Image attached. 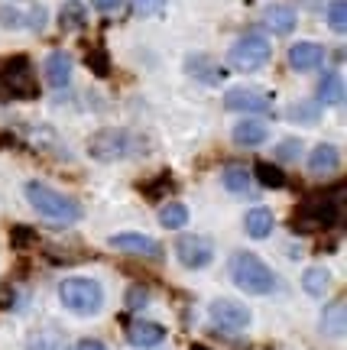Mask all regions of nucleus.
I'll use <instances>...</instances> for the list:
<instances>
[{"label":"nucleus","instance_id":"b1692460","mask_svg":"<svg viewBox=\"0 0 347 350\" xmlns=\"http://www.w3.org/2000/svg\"><path fill=\"white\" fill-rule=\"evenodd\" d=\"M302 286H305L309 295H324V288L331 286V273L322 269V266H311L309 273L302 275Z\"/></svg>","mask_w":347,"mask_h":350},{"label":"nucleus","instance_id":"4468645a","mask_svg":"<svg viewBox=\"0 0 347 350\" xmlns=\"http://www.w3.org/2000/svg\"><path fill=\"white\" fill-rule=\"evenodd\" d=\"M42 72H46V81L52 88H65L72 78V59L65 52H49L46 62H42Z\"/></svg>","mask_w":347,"mask_h":350},{"label":"nucleus","instance_id":"72a5a7b5","mask_svg":"<svg viewBox=\"0 0 347 350\" xmlns=\"http://www.w3.org/2000/svg\"><path fill=\"white\" fill-rule=\"evenodd\" d=\"M10 243L23 250V247H29V243H36V234H33L29 227H13V230H10Z\"/></svg>","mask_w":347,"mask_h":350},{"label":"nucleus","instance_id":"c756f323","mask_svg":"<svg viewBox=\"0 0 347 350\" xmlns=\"http://www.w3.org/2000/svg\"><path fill=\"white\" fill-rule=\"evenodd\" d=\"M85 62H88V68H91V72H94L98 78H107V75H111V62H107V52H104V49H88Z\"/></svg>","mask_w":347,"mask_h":350},{"label":"nucleus","instance_id":"7ed1b4c3","mask_svg":"<svg viewBox=\"0 0 347 350\" xmlns=\"http://www.w3.org/2000/svg\"><path fill=\"white\" fill-rule=\"evenodd\" d=\"M231 279L247 295H270L276 286L273 269L253 253H234L231 256Z\"/></svg>","mask_w":347,"mask_h":350},{"label":"nucleus","instance_id":"9d476101","mask_svg":"<svg viewBox=\"0 0 347 350\" xmlns=\"http://www.w3.org/2000/svg\"><path fill=\"white\" fill-rule=\"evenodd\" d=\"M175 256H179V262L185 266V269H205L211 260H214V247H211L205 237H179V243H175Z\"/></svg>","mask_w":347,"mask_h":350},{"label":"nucleus","instance_id":"39448f33","mask_svg":"<svg viewBox=\"0 0 347 350\" xmlns=\"http://www.w3.org/2000/svg\"><path fill=\"white\" fill-rule=\"evenodd\" d=\"M59 299L68 312L75 314H98L101 305H104V292L94 279H81V275H72L59 286Z\"/></svg>","mask_w":347,"mask_h":350},{"label":"nucleus","instance_id":"4c0bfd02","mask_svg":"<svg viewBox=\"0 0 347 350\" xmlns=\"http://www.w3.org/2000/svg\"><path fill=\"white\" fill-rule=\"evenodd\" d=\"M0 20H3V23L10 26V29H13V26H20V23H23V16H20L16 10H10V7H7V10H0Z\"/></svg>","mask_w":347,"mask_h":350},{"label":"nucleus","instance_id":"f8f14e48","mask_svg":"<svg viewBox=\"0 0 347 350\" xmlns=\"http://www.w3.org/2000/svg\"><path fill=\"white\" fill-rule=\"evenodd\" d=\"M127 340L133 347H159L166 340V327L156 321H127Z\"/></svg>","mask_w":347,"mask_h":350},{"label":"nucleus","instance_id":"5701e85b","mask_svg":"<svg viewBox=\"0 0 347 350\" xmlns=\"http://www.w3.org/2000/svg\"><path fill=\"white\" fill-rule=\"evenodd\" d=\"M29 350H68V344H65V338L55 327H46V331L29 338Z\"/></svg>","mask_w":347,"mask_h":350},{"label":"nucleus","instance_id":"4be33fe9","mask_svg":"<svg viewBox=\"0 0 347 350\" xmlns=\"http://www.w3.org/2000/svg\"><path fill=\"white\" fill-rule=\"evenodd\" d=\"M221 182L227 191H234V195H247L250 191V172L247 165H227L221 175Z\"/></svg>","mask_w":347,"mask_h":350},{"label":"nucleus","instance_id":"473e14b6","mask_svg":"<svg viewBox=\"0 0 347 350\" xmlns=\"http://www.w3.org/2000/svg\"><path fill=\"white\" fill-rule=\"evenodd\" d=\"M298 152H302V139H285V143L276 146V159L292 163V159H298Z\"/></svg>","mask_w":347,"mask_h":350},{"label":"nucleus","instance_id":"f257e3e1","mask_svg":"<svg viewBox=\"0 0 347 350\" xmlns=\"http://www.w3.org/2000/svg\"><path fill=\"white\" fill-rule=\"evenodd\" d=\"M341 217H344V188L337 185L331 191H322V195H311V198L302 201L296 217H292V230L318 234V230L335 227Z\"/></svg>","mask_w":347,"mask_h":350},{"label":"nucleus","instance_id":"ea45409f","mask_svg":"<svg viewBox=\"0 0 347 350\" xmlns=\"http://www.w3.org/2000/svg\"><path fill=\"white\" fill-rule=\"evenodd\" d=\"M192 350H211V347H205V344H192Z\"/></svg>","mask_w":347,"mask_h":350},{"label":"nucleus","instance_id":"aec40b11","mask_svg":"<svg viewBox=\"0 0 347 350\" xmlns=\"http://www.w3.org/2000/svg\"><path fill=\"white\" fill-rule=\"evenodd\" d=\"M318 104H328V107H341L344 104V78L337 72H328L318 81Z\"/></svg>","mask_w":347,"mask_h":350},{"label":"nucleus","instance_id":"c9c22d12","mask_svg":"<svg viewBox=\"0 0 347 350\" xmlns=\"http://www.w3.org/2000/svg\"><path fill=\"white\" fill-rule=\"evenodd\" d=\"M91 7L101 13H114V10H120L124 7V0H91Z\"/></svg>","mask_w":347,"mask_h":350},{"label":"nucleus","instance_id":"f704fd0d","mask_svg":"<svg viewBox=\"0 0 347 350\" xmlns=\"http://www.w3.org/2000/svg\"><path fill=\"white\" fill-rule=\"evenodd\" d=\"M127 305L130 308H146L149 305V292L140 286H130V292H127Z\"/></svg>","mask_w":347,"mask_h":350},{"label":"nucleus","instance_id":"1a4fd4ad","mask_svg":"<svg viewBox=\"0 0 347 350\" xmlns=\"http://www.w3.org/2000/svg\"><path fill=\"white\" fill-rule=\"evenodd\" d=\"M211 321L221 327V331H240V327L250 325V312L234 299H214L208 305Z\"/></svg>","mask_w":347,"mask_h":350},{"label":"nucleus","instance_id":"e433bc0d","mask_svg":"<svg viewBox=\"0 0 347 350\" xmlns=\"http://www.w3.org/2000/svg\"><path fill=\"white\" fill-rule=\"evenodd\" d=\"M29 26H33V29H42V26H46V10H42V7H33V10H29Z\"/></svg>","mask_w":347,"mask_h":350},{"label":"nucleus","instance_id":"a211bd4d","mask_svg":"<svg viewBox=\"0 0 347 350\" xmlns=\"http://www.w3.org/2000/svg\"><path fill=\"white\" fill-rule=\"evenodd\" d=\"M347 301L344 299H335L331 305H324V312H322V331L328 334V338H341L344 334V327H347Z\"/></svg>","mask_w":347,"mask_h":350},{"label":"nucleus","instance_id":"393cba45","mask_svg":"<svg viewBox=\"0 0 347 350\" xmlns=\"http://www.w3.org/2000/svg\"><path fill=\"white\" fill-rule=\"evenodd\" d=\"M253 175H257L260 185H266V188H283L285 185V172L273 163H257L253 165Z\"/></svg>","mask_w":347,"mask_h":350},{"label":"nucleus","instance_id":"20e7f679","mask_svg":"<svg viewBox=\"0 0 347 350\" xmlns=\"http://www.w3.org/2000/svg\"><path fill=\"white\" fill-rule=\"evenodd\" d=\"M0 91L7 98H20V100L39 98L36 72H33L26 55H13L7 62H0Z\"/></svg>","mask_w":347,"mask_h":350},{"label":"nucleus","instance_id":"dca6fc26","mask_svg":"<svg viewBox=\"0 0 347 350\" xmlns=\"http://www.w3.org/2000/svg\"><path fill=\"white\" fill-rule=\"evenodd\" d=\"M337 163H341V152H337V146H331V143H322V146H315L309 156V172L311 175H331L337 169Z\"/></svg>","mask_w":347,"mask_h":350},{"label":"nucleus","instance_id":"6e6552de","mask_svg":"<svg viewBox=\"0 0 347 350\" xmlns=\"http://www.w3.org/2000/svg\"><path fill=\"white\" fill-rule=\"evenodd\" d=\"M224 107L237 113H270L273 111V98L257 91V88H231L224 94Z\"/></svg>","mask_w":347,"mask_h":350},{"label":"nucleus","instance_id":"2eb2a0df","mask_svg":"<svg viewBox=\"0 0 347 350\" xmlns=\"http://www.w3.org/2000/svg\"><path fill=\"white\" fill-rule=\"evenodd\" d=\"M185 72L188 75H195L198 81H205V85H218V81L224 78V68L214 62V59H208V55H188Z\"/></svg>","mask_w":347,"mask_h":350},{"label":"nucleus","instance_id":"bb28decb","mask_svg":"<svg viewBox=\"0 0 347 350\" xmlns=\"http://www.w3.org/2000/svg\"><path fill=\"white\" fill-rule=\"evenodd\" d=\"M318 111H322V104H315V100H298L289 107V120L292 124H315L318 120Z\"/></svg>","mask_w":347,"mask_h":350},{"label":"nucleus","instance_id":"7c9ffc66","mask_svg":"<svg viewBox=\"0 0 347 350\" xmlns=\"http://www.w3.org/2000/svg\"><path fill=\"white\" fill-rule=\"evenodd\" d=\"M166 188H172V175H169V172H162L159 178H153V182H140V191H143L146 198H153V201L159 198Z\"/></svg>","mask_w":347,"mask_h":350},{"label":"nucleus","instance_id":"412c9836","mask_svg":"<svg viewBox=\"0 0 347 350\" xmlns=\"http://www.w3.org/2000/svg\"><path fill=\"white\" fill-rule=\"evenodd\" d=\"M247 234L253 240H263L273 234V211L270 208H253V211H247Z\"/></svg>","mask_w":347,"mask_h":350},{"label":"nucleus","instance_id":"ddd939ff","mask_svg":"<svg viewBox=\"0 0 347 350\" xmlns=\"http://www.w3.org/2000/svg\"><path fill=\"white\" fill-rule=\"evenodd\" d=\"M322 62H324V49L318 42H296L289 49V65L296 72H315Z\"/></svg>","mask_w":347,"mask_h":350},{"label":"nucleus","instance_id":"58836bf2","mask_svg":"<svg viewBox=\"0 0 347 350\" xmlns=\"http://www.w3.org/2000/svg\"><path fill=\"white\" fill-rule=\"evenodd\" d=\"M78 350H107L101 340H91V338H85V340H78Z\"/></svg>","mask_w":347,"mask_h":350},{"label":"nucleus","instance_id":"f03ea898","mask_svg":"<svg viewBox=\"0 0 347 350\" xmlns=\"http://www.w3.org/2000/svg\"><path fill=\"white\" fill-rule=\"evenodd\" d=\"M26 198L39 211V217H46L52 224H75L81 217V204L55 188L42 185V182H29L26 185Z\"/></svg>","mask_w":347,"mask_h":350},{"label":"nucleus","instance_id":"423d86ee","mask_svg":"<svg viewBox=\"0 0 347 350\" xmlns=\"http://www.w3.org/2000/svg\"><path fill=\"white\" fill-rule=\"evenodd\" d=\"M270 42L263 36H257V33H247L244 39H237L234 46H231V52H227V62L234 65L237 72H257V68H263V65L270 62Z\"/></svg>","mask_w":347,"mask_h":350},{"label":"nucleus","instance_id":"2f4dec72","mask_svg":"<svg viewBox=\"0 0 347 350\" xmlns=\"http://www.w3.org/2000/svg\"><path fill=\"white\" fill-rule=\"evenodd\" d=\"M137 16H159L166 10V0H130Z\"/></svg>","mask_w":347,"mask_h":350},{"label":"nucleus","instance_id":"cd10ccee","mask_svg":"<svg viewBox=\"0 0 347 350\" xmlns=\"http://www.w3.org/2000/svg\"><path fill=\"white\" fill-rule=\"evenodd\" d=\"M59 20H62L65 29H81V26H85V3H81V0H65Z\"/></svg>","mask_w":347,"mask_h":350},{"label":"nucleus","instance_id":"0eeeda50","mask_svg":"<svg viewBox=\"0 0 347 350\" xmlns=\"http://www.w3.org/2000/svg\"><path fill=\"white\" fill-rule=\"evenodd\" d=\"M133 152V137L127 130H98L88 139V156L98 163H114V159H127Z\"/></svg>","mask_w":347,"mask_h":350},{"label":"nucleus","instance_id":"f3484780","mask_svg":"<svg viewBox=\"0 0 347 350\" xmlns=\"http://www.w3.org/2000/svg\"><path fill=\"white\" fill-rule=\"evenodd\" d=\"M263 23H266V29L285 36V33H292V26H296V10H292L289 3H273V7H266V13H263Z\"/></svg>","mask_w":347,"mask_h":350},{"label":"nucleus","instance_id":"a878e982","mask_svg":"<svg viewBox=\"0 0 347 350\" xmlns=\"http://www.w3.org/2000/svg\"><path fill=\"white\" fill-rule=\"evenodd\" d=\"M188 221V208L185 204H179V201H172V204H166L159 211V224L169 227V230H179V227H185Z\"/></svg>","mask_w":347,"mask_h":350},{"label":"nucleus","instance_id":"c85d7f7f","mask_svg":"<svg viewBox=\"0 0 347 350\" xmlns=\"http://www.w3.org/2000/svg\"><path fill=\"white\" fill-rule=\"evenodd\" d=\"M324 13H328V26H331L335 33H344L347 29V3L344 0H331Z\"/></svg>","mask_w":347,"mask_h":350},{"label":"nucleus","instance_id":"6ab92c4d","mask_svg":"<svg viewBox=\"0 0 347 350\" xmlns=\"http://www.w3.org/2000/svg\"><path fill=\"white\" fill-rule=\"evenodd\" d=\"M266 137H270V130H266L263 120H240L234 126L237 146H260V143H266Z\"/></svg>","mask_w":347,"mask_h":350},{"label":"nucleus","instance_id":"9b49d317","mask_svg":"<svg viewBox=\"0 0 347 350\" xmlns=\"http://www.w3.org/2000/svg\"><path fill=\"white\" fill-rule=\"evenodd\" d=\"M111 247L120 253H133V256H143V260H159L162 247L146 234H114Z\"/></svg>","mask_w":347,"mask_h":350}]
</instances>
